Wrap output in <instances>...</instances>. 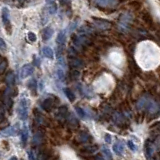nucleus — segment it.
<instances>
[{"instance_id": "1a4fd4ad", "label": "nucleus", "mask_w": 160, "mask_h": 160, "mask_svg": "<svg viewBox=\"0 0 160 160\" xmlns=\"http://www.w3.org/2000/svg\"><path fill=\"white\" fill-rule=\"evenodd\" d=\"M53 35V29L51 27H46L43 30V34H42V37L44 41H47L50 38L52 37Z\"/></svg>"}, {"instance_id": "c756f323", "label": "nucleus", "mask_w": 160, "mask_h": 160, "mask_svg": "<svg viewBox=\"0 0 160 160\" xmlns=\"http://www.w3.org/2000/svg\"><path fill=\"white\" fill-rule=\"evenodd\" d=\"M28 155H29V158H30V160H35L34 154H33V152H32V151H29Z\"/></svg>"}, {"instance_id": "20e7f679", "label": "nucleus", "mask_w": 160, "mask_h": 160, "mask_svg": "<svg viewBox=\"0 0 160 160\" xmlns=\"http://www.w3.org/2000/svg\"><path fill=\"white\" fill-rule=\"evenodd\" d=\"M2 21L3 25L5 28L7 29V32H10V19H9V10L7 8H3L2 9Z\"/></svg>"}, {"instance_id": "0eeeda50", "label": "nucleus", "mask_w": 160, "mask_h": 160, "mask_svg": "<svg viewBox=\"0 0 160 160\" xmlns=\"http://www.w3.org/2000/svg\"><path fill=\"white\" fill-rule=\"evenodd\" d=\"M113 151L117 155H121L124 152V145L121 141H118L113 144Z\"/></svg>"}, {"instance_id": "9b49d317", "label": "nucleus", "mask_w": 160, "mask_h": 160, "mask_svg": "<svg viewBox=\"0 0 160 160\" xmlns=\"http://www.w3.org/2000/svg\"><path fill=\"white\" fill-rule=\"evenodd\" d=\"M42 53H43V56H44V57H46V58L53 59V57H54V53H53L52 48H50V47H48V46H46V47H44V48H43Z\"/></svg>"}, {"instance_id": "6ab92c4d", "label": "nucleus", "mask_w": 160, "mask_h": 160, "mask_svg": "<svg viewBox=\"0 0 160 160\" xmlns=\"http://www.w3.org/2000/svg\"><path fill=\"white\" fill-rule=\"evenodd\" d=\"M102 152H103V154L105 155V158H106L107 160H112V154H111V152H110L109 150H108V148L103 147V148H102Z\"/></svg>"}, {"instance_id": "f03ea898", "label": "nucleus", "mask_w": 160, "mask_h": 160, "mask_svg": "<svg viewBox=\"0 0 160 160\" xmlns=\"http://www.w3.org/2000/svg\"><path fill=\"white\" fill-rule=\"evenodd\" d=\"M18 116L21 120H26L28 116V101L25 98L21 99L18 105Z\"/></svg>"}, {"instance_id": "f3484780", "label": "nucleus", "mask_w": 160, "mask_h": 160, "mask_svg": "<svg viewBox=\"0 0 160 160\" xmlns=\"http://www.w3.org/2000/svg\"><path fill=\"white\" fill-rule=\"evenodd\" d=\"M15 81V76H14V73L13 72H10L7 76H6V82L9 86H11V85L14 83Z\"/></svg>"}, {"instance_id": "7c9ffc66", "label": "nucleus", "mask_w": 160, "mask_h": 160, "mask_svg": "<svg viewBox=\"0 0 160 160\" xmlns=\"http://www.w3.org/2000/svg\"><path fill=\"white\" fill-rule=\"evenodd\" d=\"M95 160H104L103 157L101 156V155H97L96 157H95Z\"/></svg>"}, {"instance_id": "9d476101", "label": "nucleus", "mask_w": 160, "mask_h": 160, "mask_svg": "<svg viewBox=\"0 0 160 160\" xmlns=\"http://www.w3.org/2000/svg\"><path fill=\"white\" fill-rule=\"evenodd\" d=\"M56 42L59 46H63V45L65 44V42H66V34H65L64 31L59 32L58 36L56 38Z\"/></svg>"}, {"instance_id": "f257e3e1", "label": "nucleus", "mask_w": 160, "mask_h": 160, "mask_svg": "<svg viewBox=\"0 0 160 160\" xmlns=\"http://www.w3.org/2000/svg\"><path fill=\"white\" fill-rule=\"evenodd\" d=\"M138 107L139 108H146L149 112L154 113L158 111V105L155 103L154 101H149L146 98H142L140 101L138 102Z\"/></svg>"}, {"instance_id": "5701e85b", "label": "nucleus", "mask_w": 160, "mask_h": 160, "mask_svg": "<svg viewBox=\"0 0 160 160\" xmlns=\"http://www.w3.org/2000/svg\"><path fill=\"white\" fill-rule=\"evenodd\" d=\"M56 73H57V77H58L59 80H63L64 79V71L61 68H58Z\"/></svg>"}, {"instance_id": "4468645a", "label": "nucleus", "mask_w": 160, "mask_h": 160, "mask_svg": "<svg viewBox=\"0 0 160 160\" xmlns=\"http://www.w3.org/2000/svg\"><path fill=\"white\" fill-rule=\"evenodd\" d=\"M28 88L31 90L32 92H34V94L36 93V88H37V84H36V80L31 79L30 81L28 82Z\"/></svg>"}, {"instance_id": "72a5a7b5", "label": "nucleus", "mask_w": 160, "mask_h": 160, "mask_svg": "<svg viewBox=\"0 0 160 160\" xmlns=\"http://www.w3.org/2000/svg\"><path fill=\"white\" fill-rule=\"evenodd\" d=\"M10 160H17V157L13 156V157H11V158H10Z\"/></svg>"}, {"instance_id": "393cba45", "label": "nucleus", "mask_w": 160, "mask_h": 160, "mask_svg": "<svg viewBox=\"0 0 160 160\" xmlns=\"http://www.w3.org/2000/svg\"><path fill=\"white\" fill-rule=\"evenodd\" d=\"M33 142L35 144H40L41 143V138H40V133H37L33 138Z\"/></svg>"}, {"instance_id": "4be33fe9", "label": "nucleus", "mask_w": 160, "mask_h": 160, "mask_svg": "<svg viewBox=\"0 0 160 160\" xmlns=\"http://www.w3.org/2000/svg\"><path fill=\"white\" fill-rule=\"evenodd\" d=\"M56 10H57L56 5H54L53 3L52 4H49V6H48V11H49V13L54 14L55 12H56Z\"/></svg>"}, {"instance_id": "2f4dec72", "label": "nucleus", "mask_w": 160, "mask_h": 160, "mask_svg": "<svg viewBox=\"0 0 160 160\" xmlns=\"http://www.w3.org/2000/svg\"><path fill=\"white\" fill-rule=\"evenodd\" d=\"M54 1H55V0H46V3H48V4H52Z\"/></svg>"}, {"instance_id": "a878e982", "label": "nucleus", "mask_w": 160, "mask_h": 160, "mask_svg": "<svg viewBox=\"0 0 160 160\" xmlns=\"http://www.w3.org/2000/svg\"><path fill=\"white\" fill-rule=\"evenodd\" d=\"M0 50H2V51L6 50V43H5L4 40L1 38H0Z\"/></svg>"}, {"instance_id": "a211bd4d", "label": "nucleus", "mask_w": 160, "mask_h": 160, "mask_svg": "<svg viewBox=\"0 0 160 160\" xmlns=\"http://www.w3.org/2000/svg\"><path fill=\"white\" fill-rule=\"evenodd\" d=\"M70 65H71V66L74 67V68L80 67V66H82V61H81V60L77 59V58H74L73 60H71V62H70Z\"/></svg>"}, {"instance_id": "423d86ee", "label": "nucleus", "mask_w": 160, "mask_h": 160, "mask_svg": "<svg viewBox=\"0 0 160 160\" xmlns=\"http://www.w3.org/2000/svg\"><path fill=\"white\" fill-rule=\"evenodd\" d=\"M19 130L18 125H14V126H10L6 129H4L3 131L1 132L5 136H12V135H15Z\"/></svg>"}, {"instance_id": "ddd939ff", "label": "nucleus", "mask_w": 160, "mask_h": 160, "mask_svg": "<svg viewBox=\"0 0 160 160\" xmlns=\"http://www.w3.org/2000/svg\"><path fill=\"white\" fill-rule=\"evenodd\" d=\"M53 106V100L51 98H47L44 100V102L42 103V107L47 110V111H49L50 109H51V107Z\"/></svg>"}, {"instance_id": "c85d7f7f", "label": "nucleus", "mask_w": 160, "mask_h": 160, "mask_svg": "<svg viewBox=\"0 0 160 160\" xmlns=\"http://www.w3.org/2000/svg\"><path fill=\"white\" fill-rule=\"evenodd\" d=\"M104 139H105V141H106V143H110V142H111V137H110L109 134H105Z\"/></svg>"}, {"instance_id": "6e6552de", "label": "nucleus", "mask_w": 160, "mask_h": 160, "mask_svg": "<svg viewBox=\"0 0 160 160\" xmlns=\"http://www.w3.org/2000/svg\"><path fill=\"white\" fill-rule=\"evenodd\" d=\"M145 152L148 157H151L154 153V143L151 141H147L145 144Z\"/></svg>"}, {"instance_id": "cd10ccee", "label": "nucleus", "mask_w": 160, "mask_h": 160, "mask_svg": "<svg viewBox=\"0 0 160 160\" xmlns=\"http://www.w3.org/2000/svg\"><path fill=\"white\" fill-rule=\"evenodd\" d=\"M6 66H7L6 61H3V62L0 63V72H3L5 70V68H6Z\"/></svg>"}, {"instance_id": "473e14b6", "label": "nucleus", "mask_w": 160, "mask_h": 160, "mask_svg": "<svg viewBox=\"0 0 160 160\" xmlns=\"http://www.w3.org/2000/svg\"><path fill=\"white\" fill-rule=\"evenodd\" d=\"M61 2H62V3H65V4H67V3L70 2V0H61Z\"/></svg>"}, {"instance_id": "2eb2a0df", "label": "nucleus", "mask_w": 160, "mask_h": 160, "mask_svg": "<svg viewBox=\"0 0 160 160\" xmlns=\"http://www.w3.org/2000/svg\"><path fill=\"white\" fill-rule=\"evenodd\" d=\"M64 93H65V95H66V97L69 99V101H71V102L74 101L75 96H74L73 92H72L69 88H65V89H64Z\"/></svg>"}, {"instance_id": "412c9836", "label": "nucleus", "mask_w": 160, "mask_h": 160, "mask_svg": "<svg viewBox=\"0 0 160 160\" xmlns=\"http://www.w3.org/2000/svg\"><path fill=\"white\" fill-rule=\"evenodd\" d=\"M27 36H28V39H29L31 42H35V41H36V39H37L36 34L33 33V32H28Z\"/></svg>"}, {"instance_id": "bb28decb", "label": "nucleus", "mask_w": 160, "mask_h": 160, "mask_svg": "<svg viewBox=\"0 0 160 160\" xmlns=\"http://www.w3.org/2000/svg\"><path fill=\"white\" fill-rule=\"evenodd\" d=\"M127 145H128V147L132 150V151H136V149H137V148H136V146H135L134 143H133L132 141H128V142H127Z\"/></svg>"}, {"instance_id": "7ed1b4c3", "label": "nucleus", "mask_w": 160, "mask_h": 160, "mask_svg": "<svg viewBox=\"0 0 160 160\" xmlns=\"http://www.w3.org/2000/svg\"><path fill=\"white\" fill-rule=\"evenodd\" d=\"M34 71V67L31 64H25L24 66H22L21 70H20V77L22 79L26 78L28 76H30Z\"/></svg>"}, {"instance_id": "f8f14e48", "label": "nucleus", "mask_w": 160, "mask_h": 160, "mask_svg": "<svg viewBox=\"0 0 160 160\" xmlns=\"http://www.w3.org/2000/svg\"><path fill=\"white\" fill-rule=\"evenodd\" d=\"M90 137H91V136H90L87 132H81L79 134L78 139H79V141L81 143H86L90 140Z\"/></svg>"}, {"instance_id": "aec40b11", "label": "nucleus", "mask_w": 160, "mask_h": 160, "mask_svg": "<svg viewBox=\"0 0 160 160\" xmlns=\"http://www.w3.org/2000/svg\"><path fill=\"white\" fill-rule=\"evenodd\" d=\"M96 149H97L96 146H92V145H89V146H87L86 148L84 149V151L86 152V153H88V154H91V153L96 151Z\"/></svg>"}, {"instance_id": "dca6fc26", "label": "nucleus", "mask_w": 160, "mask_h": 160, "mask_svg": "<svg viewBox=\"0 0 160 160\" xmlns=\"http://www.w3.org/2000/svg\"><path fill=\"white\" fill-rule=\"evenodd\" d=\"M27 138H28V131H27V128L24 127L21 130V140H22V143L23 144H26Z\"/></svg>"}, {"instance_id": "b1692460", "label": "nucleus", "mask_w": 160, "mask_h": 160, "mask_svg": "<svg viewBox=\"0 0 160 160\" xmlns=\"http://www.w3.org/2000/svg\"><path fill=\"white\" fill-rule=\"evenodd\" d=\"M76 111L78 113V115L81 118H85V116H86V114H85V111L82 109V108H80V107H76Z\"/></svg>"}, {"instance_id": "39448f33", "label": "nucleus", "mask_w": 160, "mask_h": 160, "mask_svg": "<svg viewBox=\"0 0 160 160\" xmlns=\"http://www.w3.org/2000/svg\"><path fill=\"white\" fill-rule=\"evenodd\" d=\"M101 7H114L118 4V0H95Z\"/></svg>"}]
</instances>
